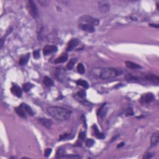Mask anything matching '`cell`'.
<instances>
[{"label":"cell","instance_id":"obj_1","mask_svg":"<svg viewBox=\"0 0 159 159\" xmlns=\"http://www.w3.org/2000/svg\"><path fill=\"white\" fill-rule=\"evenodd\" d=\"M47 111L51 117L59 121L68 120L70 118L72 113L69 110L58 106L48 107Z\"/></svg>","mask_w":159,"mask_h":159},{"label":"cell","instance_id":"obj_2","mask_svg":"<svg viewBox=\"0 0 159 159\" xmlns=\"http://www.w3.org/2000/svg\"><path fill=\"white\" fill-rule=\"evenodd\" d=\"M122 71L113 68H106L102 70L100 74V77L103 80H108L115 78L116 76L120 75Z\"/></svg>","mask_w":159,"mask_h":159},{"label":"cell","instance_id":"obj_3","mask_svg":"<svg viewBox=\"0 0 159 159\" xmlns=\"http://www.w3.org/2000/svg\"><path fill=\"white\" fill-rule=\"evenodd\" d=\"M27 7H28V9L29 11V14L32 18L36 19L38 17V9L37 8L36 4L32 0H29L27 1Z\"/></svg>","mask_w":159,"mask_h":159},{"label":"cell","instance_id":"obj_4","mask_svg":"<svg viewBox=\"0 0 159 159\" xmlns=\"http://www.w3.org/2000/svg\"><path fill=\"white\" fill-rule=\"evenodd\" d=\"M80 21L84 22L86 23V24H89L91 25L94 26H98L100 24V21L99 19H96V18L91 17V16H87V15H84V16H82L80 18Z\"/></svg>","mask_w":159,"mask_h":159},{"label":"cell","instance_id":"obj_5","mask_svg":"<svg viewBox=\"0 0 159 159\" xmlns=\"http://www.w3.org/2000/svg\"><path fill=\"white\" fill-rule=\"evenodd\" d=\"M98 8L101 13H108L110 9V4L107 1H101L98 2Z\"/></svg>","mask_w":159,"mask_h":159},{"label":"cell","instance_id":"obj_6","mask_svg":"<svg viewBox=\"0 0 159 159\" xmlns=\"http://www.w3.org/2000/svg\"><path fill=\"white\" fill-rule=\"evenodd\" d=\"M155 99V96L152 93H148L143 95L140 98V103L142 104H147L151 103Z\"/></svg>","mask_w":159,"mask_h":159},{"label":"cell","instance_id":"obj_7","mask_svg":"<svg viewBox=\"0 0 159 159\" xmlns=\"http://www.w3.org/2000/svg\"><path fill=\"white\" fill-rule=\"evenodd\" d=\"M79 28L83 31L88 32L92 33L95 31V28L93 25L89 24H80L79 25Z\"/></svg>","mask_w":159,"mask_h":159},{"label":"cell","instance_id":"obj_8","mask_svg":"<svg viewBox=\"0 0 159 159\" xmlns=\"http://www.w3.org/2000/svg\"><path fill=\"white\" fill-rule=\"evenodd\" d=\"M58 50V48L55 46H46L43 47V53L44 56H48L49 53L55 52Z\"/></svg>","mask_w":159,"mask_h":159},{"label":"cell","instance_id":"obj_9","mask_svg":"<svg viewBox=\"0 0 159 159\" xmlns=\"http://www.w3.org/2000/svg\"><path fill=\"white\" fill-rule=\"evenodd\" d=\"M11 91L12 93L15 96H16L18 98H21L22 96V90L19 86H18L16 85H13V86L11 87Z\"/></svg>","mask_w":159,"mask_h":159},{"label":"cell","instance_id":"obj_10","mask_svg":"<svg viewBox=\"0 0 159 159\" xmlns=\"http://www.w3.org/2000/svg\"><path fill=\"white\" fill-rule=\"evenodd\" d=\"M78 43H79V41H78V39H72L70 40V41H69L68 45H67V51H72L73 48L76 47V46H78Z\"/></svg>","mask_w":159,"mask_h":159},{"label":"cell","instance_id":"obj_11","mask_svg":"<svg viewBox=\"0 0 159 159\" xmlns=\"http://www.w3.org/2000/svg\"><path fill=\"white\" fill-rule=\"evenodd\" d=\"M38 120H39L40 124H41L43 126H44L45 128L47 129L51 128L52 125V120L48 119L39 118Z\"/></svg>","mask_w":159,"mask_h":159},{"label":"cell","instance_id":"obj_12","mask_svg":"<svg viewBox=\"0 0 159 159\" xmlns=\"http://www.w3.org/2000/svg\"><path fill=\"white\" fill-rule=\"evenodd\" d=\"M56 76L59 80H62L65 78V71L62 68H58L56 70Z\"/></svg>","mask_w":159,"mask_h":159},{"label":"cell","instance_id":"obj_13","mask_svg":"<svg viewBox=\"0 0 159 159\" xmlns=\"http://www.w3.org/2000/svg\"><path fill=\"white\" fill-rule=\"evenodd\" d=\"M159 141L158 133H155L152 135L151 138H150V144L152 146H156L158 144Z\"/></svg>","mask_w":159,"mask_h":159},{"label":"cell","instance_id":"obj_14","mask_svg":"<svg viewBox=\"0 0 159 159\" xmlns=\"http://www.w3.org/2000/svg\"><path fill=\"white\" fill-rule=\"evenodd\" d=\"M92 128H93V130L95 133V135L96 138L100 139H103L105 138V135H104L103 133H100L99 131L98 127H97L96 125H93Z\"/></svg>","mask_w":159,"mask_h":159},{"label":"cell","instance_id":"obj_15","mask_svg":"<svg viewBox=\"0 0 159 159\" xmlns=\"http://www.w3.org/2000/svg\"><path fill=\"white\" fill-rule=\"evenodd\" d=\"M14 109L15 111L16 112V113H17L20 117H21V118L24 119H26L27 118L26 113H25V110L22 108L21 106H19V107H16Z\"/></svg>","mask_w":159,"mask_h":159},{"label":"cell","instance_id":"obj_16","mask_svg":"<svg viewBox=\"0 0 159 159\" xmlns=\"http://www.w3.org/2000/svg\"><path fill=\"white\" fill-rule=\"evenodd\" d=\"M107 111H108V109L106 108V105L103 104V106L98 110V114L99 115L100 117H101V118H104V117H105V116H106Z\"/></svg>","mask_w":159,"mask_h":159},{"label":"cell","instance_id":"obj_17","mask_svg":"<svg viewBox=\"0 0 159 159\" xmlns=\"http://www.w3.org/2000/svg\"><path fill=\"white\" fill-rule=\"evenodd\" d=\"M125 65H126L127 67L129 68H131V69H139V68H141V67L139 65L130 61L125 62Z\"/></svg>","mask_w":159,"mask_h":159},{"label":"cell","instance_id":"obj_18","mask_svg":"<svg viewBox=\"0 0 159 159\" xmlns=\"http://www.w3.org/2000/svg\"><path fill=\"white\" fill-rule=\"evenodd\" d=\"M68 59V55L67 53L62 54L61 56L58 57L57 59L55 60V63H61L66 62Z\"/></svg>","mask_w":159,"mask_h":159},{"label":"cell","instance_id":"obj_19","mask_svg":"<svg viewBox=\"0 0 159 159\" xmlns=\"http://www.w3.org/2000/svg\"><path fill=\"white\" fill-rule=\"evenodd\" d=\"M144 78L145 80H148V81H151L153 82H158L159 81V78L156 75H154L153 74L147 75L145 76Z\"/></svg>","mask_w":159,"mask_h":159},{"label":"cell","instance_id":"obj_20","mask_svg":"<svg viewBox=\"0 0 159 159\" xmlns=\"http://www.w3.org/2000/svg\"><path fill=\"white\" fill-rule=\"evenodd\" d=\"M29 53L26 55V56L21 57V58L19 59V65L23 66V65H25L26 64H27V63H28V61H29Z\"/></svg>","mask_w":159,"mask_h":159},{"label":"cell","instance_id":"obj_21","mask_svg":"<svg viewBox=\"0 0 159 159\" xmlns=\"http://www.w3.org/2000/svg\"><path fill=\"white\" fill-rule=\"evenodd\" d=\"M43 83L46 86L48 87H51L53 85V81L51 78L48 76H45L43 79Z\"/></svg>","mask_w":159,"mask_h":159},{"label":"cell","instance_id":"obj_22","mask_svg":"<svg viewBox=\"0 0 159 159\" xmlns=\"http://www.w3.org/2000/svg\"><path fill=\"white\" fill-rule=\"evenodd\" d=\"M20 106L24 109L25 110V111L27 112V113L29 114V115H31V116H33V115H34V112H33L32 110V109L30 108V107L28 106V105H26V104H25V103H22Z\"/></svg>","mask_w":159,"mask_h":159},{"label":"cell","instance_id":"obj_23","mask_svg":"<svg viewBox=\"0 0 159 159\" xmlns=\"http://www.w3.org/2000/svg\"><path fill=\"white\" fill-rule=\"evenodd\" d=\"M76 61H77V59L76 58H72L71 60H70L69 62L68 63V64L67 65V68L68 70H72L74 67V65L76 63Z\"/></svg>","mask_w":159,"mask_h":159},{"label":"cell","instance_id":"obj_24","mask_svg":"<svg viewBox=\"0 0 159 159\" xmlns=\"http://www.w3.org/2000/svg\"><path fill=\"white\" fill-rule=\"evenodd\" d=\"M76 84L79 85V86H81L85 88H88L89 87V85H88V82L83 80H78L76 81Z\"/></svg>","mask_w":159,"mask_h":159},{"label":"cell","instance_id":"obj_25","mask_svg":"<svg viewBox=\"0 0 159 159\" xmlns=\"http://www.w3.org/2000/svg\"><path fill=\"white\" fill-rule=\"evenodd\" d=\"M33 86H34V85L32 84V83H25V84L23 85V89L25 92H28L31 90V88H32Z\"/></svg>","mask_w":159,"mask_h":159},{"label":"cell","instance_id":"obj_26","mask_svg":"<svg viewBox=\"0 0 159 159\" xmlns=\"http://www.w3.org/2000/svg\"><path fill=\"white\" fill-rule=\"evenodd\" d=\"M65 155V150L63 149H59L57 152L56 158H63Z\"/></svg>","mask_w":159,"mask_h":159},{"label":"cell","instance_id":"obj_27","mask_svg":"<svg viewBox=\"0 0 159 159\" xmlns=\"http://www.w3.org/2000/svg\"><path fill=\"white\" fill-rule=\"evenodd\" d=\"M77 70L78 72L81 74H83L85 72V68L84 67V65L82 64L81 63H79L77 65Z\"/></svg>","mask_w":159,"mask_h":159},{"label":"cell","instance_id":"obj_28","mask_svg":"<svg viewBox=\"0 0 159 159\" xmlns=\"http://www.w3.org/2000/svg\"><path fill=\"white\" fill-rule=\"evenodd\" d=\"M95 144V140L92 139H88L85 142V144L88 147H91L94 145Z\"/></svg>","mask_w":159,"mask_h":159},{"label":"cell","instance_id":"obj_29","mask_svg":"<svg viewBox=\"0 0 159 159\" xmlns=\"http://www.w3.org/2000/svg\"><path fill=\"white\" fill-rule=\"evenodd\" d=\"M86 91H85V90H80V91L77 92V95L78 97H80V98H85V97H86Z\"/></svg>","mask_w":159,"mask_h":159},{"label":"cell","instance_id":"obj_30","mask_svg":"<svg viewBox=\"0 0 159 159\" xmlns=\"http://www.w3.org/2000/svg\"><path fill=\"white\" fill-rule=\"evenodd\" d=\"M85 137H86L85 133H83V132H81V133H80L79 134V138H78V140H80V142L81 143V142L84 140Z\"/></svg>","mask_w":159,"mask_h":159},{"label":"cell","instance_id":"obj_31","mask_svg":"<svg viewBox=\"0 0 159 159\" xmlns=\"http://www.w3.org/2000/svg\"><path fill=\"white\" fill-rule=\"evenodd\" d=\"M33 56H34V57L35 58H36V59L39 58L40 57V56H41L39 50H36V51L33 52Z\"/></svg>","mask_w":159,"mask_h":159},{"label":"cell","instance_id":"obj_32","mask_svg":"<svg viewBox=\"0 0 159 159\" xmlns=\"http://www.w3.org/2000/svg\"><path fill=\"white\" fill-rule=\"evenodd\" d=\"M125 79L128 80H138V78L135 77V76H133L132 75L130 74H127L125 76Z\"/></svg>","mask_w":159,"mask_h":159},{"label":"cell","instance_id":"obj_33","mask_svg":"<svg viewBox=\"0 0 159 159\" xmlns=\"http://www.w3.org/2000/svg\"><path fill=\"white\" fill-rule=\"evenodd\" d=\"M51 153H52V149H51V148L46 149V150H45V152H44V156L46 157H48V156H50V155H51Z\"/></svg>","mask_w":159,"mask_h":159},{"label":"cell","instance_id":"obj_34","mask_svg":"<svg viewBox=\"0 0 159 159\" xmlns=\"http://www.w3.org/2000/svg\"><path fill=\"white\" fill-rule=\"evenodd\" d=\"M152 156H153V155H152L151 153H145V154L144 155L143 158H147V159H149V158H152Z\"/></svg>","mask_w":159,"mask_h":159},{"label":"cell","instance_id":"obj_35","mask_svg":"<svg viewBox=\"0 0 159 159\" xmlns=\"http://www.w3.org/2000/svg\"><path fill=\"white\" fill-rule=\"evenodd\" d=\"M124 145V142H121V143L119 144L118 145V146H117V148H120V147H123Z\"/></svg>","mask_w":159,"mask_h":159},{"label":"cell","instance_id":"obj_36","mask_svg":"<svg viewBox=\"0 0 159 159\" xmlns=\"http://www.w3.org/2000/svg\"><path fill=\"white\" fill-rule=\"evenodd\" d=\"M150 26H152V27H155V28H158V24H150Z\"/></svg>","mask_w":159,"mask_h":159}]
</instances>
